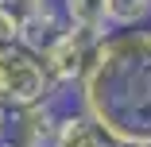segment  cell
Wrapping results in <instances>:
<instances>
[{
  "instance_id": "1",
  "label": "cell",
  "mask_w": 151,
  "mask_h": 147,
  "mask_svg": "<svg viewBox=\"0 0 151 147\" xmlns=\"http://www.w3.org/2000/svg\"><path fill=\"white\" fill-rule=\"evenodd\" d=\"M74 93L78 108L120 147L151 143V27L105 31Z\"/></svg>"
},
{
  "instance_id": "2",
  "label": "cell",
  "mask_w": 151,
  "mask_h": 147,
  "mask_svg": "<svg viewBox=\"0 0 151 147\" xmlns=\"http://www.w3.org/2000/svg\"><path fill=\"white\" fill-rule=\"evenodd\" d=\"M101 35H105V31L66 27V31H62V35H58V39L39 54V66H43V74H47V81H50V89H54L58 97H66L74 85H78V77L85 74V66L93 62V50H97Z\"/></svg>"
},
{
  "instance_id": "3",
  "label": "cell",
  "mask_w": 151,
  "mask_h": 147,
  "mask_svg": "<svg viewBox=\"0 0 151 147\" xmlns=\"http://www.w3.org/2000/svg\"><path fill=\"white\" fill-rule=\"evenodd\" d=\"M50 93L54 89H50V81H47L35 54H27L23 47H4L0 50V105L8 112L23 108V105H35Z\"/></svg>"
},
{
  "instance_id": "4",
  "label": "cell",
  "mask_w": 151,
  "mask_h": 147,
  "mask_svg": "<svg viewBox=\"0 0 151 147\" xmlns=\"http://www.w3.org/2000/svg\"><path fill=\"white\" fill-rule=\"evenodd\" d=\"M58 112H62V97L58 93L35 101V105L12 108V116H8V139L16 147H50Z\"/></svg>"
},
{
  "instance_id": "5",
  "label": "cell",
  "mask_w": 151,
  "mask_h": 147,
  "mask_svg": "<svg viewBox=\"0 0 151 147\" xmlns=\"http://www.w3.org/2000/svg\"><path fill=\"white\" fill-rule=\"evenodd\" d=\"M50 147H120L105 128H97L81 108H62L50 136Z\"/></svg>"
},
{
  "instance_id": "6",
  "label": "cell",
  "mask_w": 151,
  "mask_h": 147,
  "mask_svg": "<svg viewBox=\"0 0 151 147\" xmlns=\"http://www.w3.org/2000/svg\"><path fill=\"white\" fill-rule=\"evenodd\" d=\"M151 23V0H105V27L109 31H132Z\"/></svg>"
},
{
  "instance_id": "7",
  "label": "cell",
  "mask_w": 151,
  "mask_h": 147,
  "mask_svg": "<svg viewBox=\"0 0 151 147\" xmlns=\"http://www.w3.org/2000/svg\"><path fill=\"white\" fill-rule=\"evenodd\" d=\"M70 27H89V31H109L105 27V0H58Z\"/></svg>"
},
{
  "instance_id": "8",
  "label": "cell",
  "mask_w": 151,
  "mask_h": 147,
  "mask_svg": "<svg viewBox=\"0 0 151 147\" xmlns=\"http://www.w3.org/2000/svg\"><path fill=\"white\" fill-rule=\"evenodd\" d=\"M8 116H12V112H8L4 105H0V139H4V136H8Z\"/></svg>"
},
{
  "instance_id": "9",
  "label": "cell",
  "mask_w": 151,
  "mask_h": 147,
  "mask_svg": "<svg viewBox=\"0 0 151 147\" xmlns=\"http://www.w3.org/2000/svg\"><path fill=\"white\" fill-rule=\"evenodd\" d=\"M0 147H16V143H12V139H8V136H4V139H0Z\"/></svg>"
},
{
  "instance_id": "10",
  "label": "cell",
  "mask_w": 151,
  "mask_h": 147,
  "mask_svg": "<svg viewBox=\"0 0 151 147\" xmlns=\"http://www.w3.org/2000/svg\"><path fill=\"white\" fill-rule=\"evenodd\" d=\"M31 4H43V0H31Z\"/></svg>"
},
{
  "instance_id": "11",
  "label": "cell",
  "mask_w": 151,
  "mask_h": 147,
  "mask_svg": "<svg viewBox=\"0 0 151 147\" xmlns=\"http://www.w3.org/2000/svg\"><path fill=\"white\" fill-rule=\"evenodd\" d=\"M0 4H8V0H0Z\"/></svg>"
},
{
  "instance_id": "12",
  "label": "cell",
  "mask_w": 151,
  "mask_h": 147,
  "mask_svg": "<svg viewBox=\"0 0 151 147\" xmlns=\"http://www.w3.org/2000/svg\"><path fill=\"white\" fill-rule=\"evenodd\" d=\"M143 147H151V143H143Z\"/></svg>"
},
{
  "instance_id": "13",
  "label": "cell",
  "mask_w": 151,
  "mask_h": 147,
  "mask_svg": "<svg viewBox=\"0 0 151 147\" xmlns=\"http://www.w3.org/2000/svg\"><path fill=\"white\" fill-rule=\"evenodd\" d=\"M147 27H151V23H147Z\"/></svg>"
}]
</instances>
